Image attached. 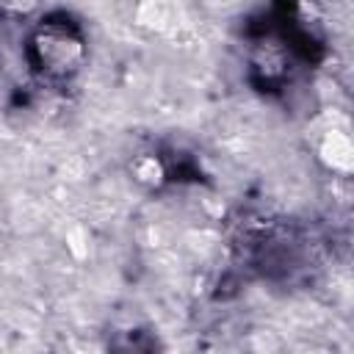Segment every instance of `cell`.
<instances>
[{"instance_id":"cell-2","label":"cell","mask_w":354,"mask_h":354,"mask_svg":"<svg viewBox=\"0 0 354 354\" xmlns=\"http://www.w3.org/2000/svg\"><path fill=\"white\" fill-rule=\"evenodd\" d=\"M39 0H0V17H28Z\"/></svg>"},{"instance_id":"cell-1","label":"cell","mask_w":354,"mask_h":354,"mask_svg":"<svg viewBox=\"0 0 354 354\" xmlns=\"http://www.w3.org/2000/svg\"><path fill=\"white\" fill-rule=\"evenodd\" d=\"M25 58L36 80L44 86H69L88 61V39L83 25L66 11L41 17L28 36Z\"/></svg>"}]
</instances>
